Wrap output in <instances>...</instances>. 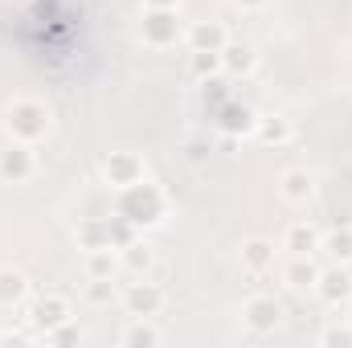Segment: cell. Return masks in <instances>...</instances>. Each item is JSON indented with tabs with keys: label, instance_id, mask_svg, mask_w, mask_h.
<instances>
[{
	"label": "cell",
	"instance_id": "6da1fadb",
	"mask_svg": "<svg viewBox=\"0 0 352 348\" xmlns=\"http://www.w3.org/2000/svg\"><path fill=\"white\" fill-rule=\"evenodd\" d=\"M50 123H54V111H50L41 98H16V102H8V111H4V127H8V135L21 140V144L45 140V135H50Z\"/></svg>",
	"mask_w": 352,
	"mask_h": 348
},
{
	"label": "cell",
	"instance_id": "8fae6325",
	"mask_svg": "<svg viewBox=\"0 0 352 348\" xmlns=\"http://www.w3.org/2000/svg\"><path fill=\"white\" fill-rule=\"evenodd\" d=\"M254 111L250 107H242V102H234V98H226L221 107H217V127L230 135V140H238V135H250L254 131Z\"/></svg>",
	"mask_w": 352,
	"mask_h": 348
},
{
	"label": "cell",
	"instance_id": "cb8c5ba5",
	"mask_svg": "<svg viewBox=\"0 0 352 348\" xmlns=\"http://www.w3.org/2000/svg\"><path fill=\"white\" fill-rule=\"evenodd\" d=\"M123 266H127L131 274H144V270L152 266V246H148L144 238H135L131 246H123Z\"/></svg>",
	"mask_w": 352,
	"mask_h": 348
},
{
	"label": "cell",
	"instance_id": "44dd1931",
	"mask_svg": "<svg viewBox=\"0 0 352 348\" xmlns=\"http://www.w3.org/2000/svg\"><path fill=\"white\" fill-rule=\"evenodd\" d=\"M320 254H328L332 262H349V259H352V226H340V230L324 234V242H320Z\"/></svg>",
	"mask_w": 352,
	"mask_h": 348
},
{
	"label": "cell",
	"instance_id": "f1b7e54d",
	"mask_svg": "<svg viewBox=\"0 0 352 348\" xmlns=\"http://www.w3.org/2000/svg\"><path fill=\"white\" fill-rule=\"evenodd\" d=\"M234 4H238V8H242V12H254V8H266V4H270V0H234Z\"/></svg>",
	"mask_w": 352,
	"mask_h": 348
},
{
	"label": "cell",
	"instance_id": "ac0fdd59",
	"mask_svg": "<svg viewBox=\"0 0 352 348\" xmlns=\"http://www.w3.org/2000/svg\"><path fill=\"white\" fill-rule=\"evenodd\" d=\"M320 262H316V254H307V259H291V266H287V283L295 287V291H316V283H320Z\"/></svg>",
	"mask_w": 352,
	"mask_h": 348
},
{
	"label": "cell",
	"instance_id": "5b68a950",
	"mask_svg": "<svg viewBox=\"0 0 352 348\" xmlns=\"http://www.w3.org/2000/svg\"><path fill=\"white\" fill-rule=\"evenodd\" d=\"M242 324H246L254 336L274 332V328L283 324V303H278L274 295H250V299L242 303Z\"/></svg>",
	"mask_w": 352,
	"mask_h": 348
},
{
	"label": "cell",
	"instance_id": "4316f807",
	"mask_svg": "<svg viewBox=\"0 0 352 348\" xmlns=\"http://www.w3.org/2000/svg\"><path fill=\"white\" fill-rule=\"evenodd\" d=\"M78 340H82V332L74 328V320H66L54 332H45V345H78Z\"/></svg>",
	"mask_w": 352,
	"mask_h": 348
},
{
	"label": "cell",
	"instance_id": "f546056e",
	"mask_svg": "<svg viewBox=\"0 0 352 348\" xmlns=\"http://www.w3.org/2000/svg\"><path fill=\"white\" fill-rule=\"evenodd\" d=\"M144 8H180V0H144Z\"/></svg>",
	"mask_w": 352,
	"mask_h": 348
},
{
	"label": "cell",
	"instance_id": "ba28073f",
	"mask_svg": "<svg viewBox=\"0 0 352 348\" xmlns=\"http://www.w3.org/2000/svg\"><path fill=\"white\" fill-rule=\"evenodd\" d=\"M316 295H320L324 303H332V307L349 303V299H352V274H349V266H344V262L324 266V270H320V283H316Z\"/></svg>",
	"mask_w": 352,
	"mask_h": 348
},
{
	"label": "cell",
	"instance_id": "7c38bea8",
	"mask_svg": "<svg viewBox=\"0 0 352 348\" xmlns=\"http://www.w3.org/2000/svg\"><path fill=\"white\" fill-rule=\"evenodd\" d=\"M184 41H188V50H213V54H221V45L230 41V33H226L221 21H197L184 33Z\"/></svg>",
	"mask_w": 352,
	"mask_h": 348
},
{
	"label": "cell",
	"instance_id": "603a6c76",
	"mask_svg": "<svg viewBox=\"0 0 352 348\" xmlns=\"http://www.w3.org/2000/svg\"><path fill=\"white\" fill-rule=\"evenodd\" d=\"M82 295H87V303H90V307H111V303L119 299V287H115V279L107 274V279H90Z\"/></svg>",
	"mask_w": 352,
	"mask_h": 348
},
{
	"label": "cell",
	"instance_id": "d6986e66",
	"mask_svg": "<svg viewBox=\"0 0 352 348\" xmlns=\"http://www.w3.org/2000/svg\"><path fill=\"white\" fill-rule=\"evenodd\" d=\"M25 295H29V279L16 266H4L0 270V307H16V303H25Z\"/></svg>",
	"mask_w": 352,
	"mask_h": 348
},
{
	"label": "cell",
	"instance_id": "d4e9b609",
	"mask_svg": "<svg viewBox=\"0 0 352 348\" xmlns=\"http://www.w3.org/2000/svg\"><path fill=\"white\" fill-rule=\"evenodd\" d=\"M87 274L90 279H107V274H115L111 246H107V250H87Z\"/></svg>",
	"mask_w": 352,
	"mask_h": 348
},
{
	"label": "cell",
	"instance_id": "2e32d148",
	"mask_svg": "<svg viewBox=\"0 0 352 348\" xmlns=\"http://www.w3.org/2000/svg\"><path fill=\"white\" fill-rule=\"evenodd\" d=\"M74 238H78L82 250H107V246H111V221H107V217H87V221H78ZM111 250H115V246H111Z\"/></svg>",
	"mask_w": 352,
	"mask_h": 348
},
{
	"label": "cell",
	"instance_id": "3957f363",
	"mask_svg": "<svg viewBox=\"0 0 352 348\" xmlns=\"http://www.w3.org/2000/svg\"><path fill=\"white\" fill-rule=\"evenodd\" d=\"M180 37H184V29H180L176 8H144V41H148V45L168 50Z\"/></svg>",
	"mask_w": 352,
	"mask_h": 348
},
{
	"label": "cell",
	"instance_id": "5bb4252c",
	"mask_svg": "<svg viewBox=\"0 0 352 348\" xmlns=\"http://www.w3.org/2000/svg\"><path fill=\"white\" fill-rule=\"evenodd\" d=\"M164 340V332L152 324V316H131V324L119 332V345H127V348H156Z\"/></svg>",
	"mask_w": 352,
	"mask_h": 348
},
{
	"label": "cell",
	"instance_id": "30bf717a",
	"mask_svg": "<svg viewBox=\"0 0 352 348\" xmlns=\"http://www.w3.org/2000/svg\"><path fill=\"white\" fill-rule=\"evenodd\" d=\"M254 66H258V50L250 45V41H226L221 45V70L226 74H234V78H246V74H254Z\"/></svg>",
	"mask_w": 352,
	"mask_h": 348
},
{
	"label": "cell",
	"instance_id": "ffe728a7",
	"mask_svg": "<svg viewBox=\"0 0 352 348\" xmlns=\"http://www.w3.org/2000/svg\"><path fill=\"white\" fill-rule=\"evenodd\" d=\"M242 266H246L250 274H266V270L274 266V246H270L266 238H250V242L242 246Z\"/></svg>",
	"mask_w": 352,
	"mask_h": 348
},
{
	"label": "cell",
	"instance_id": "83f0119b",
	"mask_svg": "<svg viewBox=\"0 0 352 348\" xmlns=\"http://www.w3.org/2000/svg\"><path fill=\"white\" fill-rule=\"evenodd\" d=\"M184 152H188V160H197V164H201V160H209V144H205V140H192Z\"/></svg>",
	"mask_w": 352,
	"mask_h": 348
},
{
	"label": "cell",
	"instance_id": "8992f818",
	"mask_svg": "<svg viewBox=\"0 0 352 348\" xmlns=\"http://www.w3.org/2000/svg\"><path fill=\"white\" fill-rule=\"evenodd\" d=\"M102 176L111 188H131V184L148 180V168L135 152H111V156H102Z\"/></svg>",
	"mask_w": 352,
	"mask_h": 348
},
{
	"label": "cell",
	"instance_id": "9c48e42d",
	"mask_svg": "<svg viewBox=\"0 0 352 348\" xmlns=\"http://www.w3.org/2000/svg\"><path fill=\"white\" fill-rule=\"evenodd\" d=\"M33 168H37V160H33L29 144L12 140V144H4V148H0V180L21 184V180H29V176H33Z\"/></svg>",
	"mask_w": 352,
	"mask_h": 348
},
{
	"label": "cell",
	"instance_id": "9a60e30c",
	"mask_svg": "<svg viewBox=\"0 0 352 348\" xmlns=\"http://www.w3.org/2000/svg\"><path fill=\"white\" fill-rule=\"evenodd\" d=\"M291 123L283 119V115H266V119H254V140L263 144V148H283V144H291Z\"/></svg>",
	"mask_w": 352,
	"mask_h": 348
},
{
	"label": "cell",
	"instance_id": "277c9868",
	"mask_svg": "<svg viewBox=\"0 0 352 348\" xmlns=\"http://www.w3.org/2000/svg\"><path fill=\"white\" fill-rule=\"evenodd\" d=\"M74 312H70V303L62 299V295H41L33 307H25V324L33 328V336H45V332H54L58 324H66Z\"/></svg>",
	"mask_w": 352,
	"mask_h": 348
},
{
	"label": "cell",
	"instance_id": "7a4b0ae2",
	"mask_svg": "<svg viewBox=\"0 0 352 348\" xmlns=\"http://www.w3.org/2000/svg\"><path fill=\"white\" fill-rule=\"evenodd\" d=\"M164 209H168L164 193H160L156 184H148V180H140V184H131V188H119V217L135 221L140 230H144V226H160V221H164Z\"/></svg>",
	"mask_w": 352,
	"mask_h": 348
},
{
	"label": "cell",
	"instance_id": "4fadbf2b",
	"mask_svg": "<svg viewBox=\"0 0 352 348\" xmlns=\"http://www.w3.org/2000/svg\"><path fill=\"white\" fill-rule=\"evenodd\" d=\"M320 242H324V234L311 226V221H295L291 230H287V250H291V259H307V254H320Z\"/></svg>",
	"mask_w": 352,
	"mask_h": 348
},
{
	"label": "cell",
	"instance_id": "e0dca14e",
	"mask_svg": "<svg viewBox=\"0 0 352 348\" xmlns=\"http://www.w3.org/2000/svg\"><path fill=\"white\" fill-rule=\"evenodd\" d=\"M278 193H283L287 201L303 205V201H311V193H316V180H311V173H303V168H291V173L278 176Z\"/></svg>",
	"mask_w": 352,
	"mask_h": 348
},
{
	"label": "cell",
	"instance_id": "4dcf8cb0",
	"mask_svg": "<svg viewBox=\"0 0 352 348\" xmlns=\"http://www.w3.org/2000/svg\"><path fill=\"white\" fill-rule=\"evenodd\" d=\"M344 266H349V274H352V259H349V262H344Z\"/></svg>",
	"mask_w": 352,
	"mask_h": 348
},
{
	"label": "cell",
	"instance_id": "52a82bcc",
	"mask_svg": "<svg viewBox=\"0 0 352 348\" xmlns=\"http://www.w3.org/2000/svg\"><path fill=\"white\" fill-rule=\"evenodd\" d=\"M119 299H123L127 316H160L164 303H168V295H164L160 283H127Z\"/></svg>",
	"mask_w": 352,
	"mask_h": 348
},
{
	"label": "cell",
	"instance_id": "484cf974",
	"mask_svg": "<svg viewBox=\"0 0 352 348\" xmlns=\"http://www.w3.org/2000/svg\"><path fill=\"white\" fill-rule=\"evenodd\" d=\"M320 345L324 348H352V328L349 324H328L320 332Z\"/></svg>",
	"mask_w": 352,
	"mask_h": 348
},
{
	"label": "cell",
	"instance_id": "7402d4cb",
	"mask_svg": "<svg viewBox=\"0 0 352 348\" xmlns=\"http://www.w3.org/2000/svg\"><path fill=\"white\" fill-rule=\"evenodd\" d=\"M188 70L205 83V78H217L221 74V54L213 50H188Z\"/></svg>",
	"mask_w": 352,
	"mask_h": 348
}]
</instances>
